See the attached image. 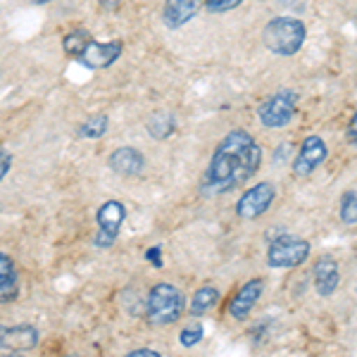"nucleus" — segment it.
Here are the masks:
<instances>
[{"mask_svg":"<svg viewBox=\"0 0 357 357\" xmlns=\"http://www.w3.org/2000/svg\"><path fill=\"white\" fill-rule=\"evenodd\" d=\"M243 0H205L207 10L215 15H222V13H229V10H236Z\"/></svg>","mask_w":357,"mask_h":357,"instance_id":"nucleus-22","label":"nucleus"},{"mask_svg":"<svg viewBox=\"0 0 357 357\" xmlns=\"http://www.w3.org/2000/svg\"><path fill=\"white\" fill-rule=\"evenodd\" d=\"M20 296V276L13 257L0 252V303H13Z\"/></svg>","mask_w":357,"mask_h":357,"instance_id":"nucleus-15","label":"nucleus"},{"mask_svg":"<svg viewBox=\"0 0 357 357\" xmlns=\"http://www.w3.org/2000/svg\"><path fill=\"white\" fill-rule=\"evenodd\" d=\"M33 5H45V3H50V0H31Z\"/></svg>","mask_w":357,"mask_h":357,"instance_id":"nucleus-28","label":"nucleus"},{"mask_svg":"<svg viewBox=\"0 0 357 357\" xmlns=\"http://www.w3.org/2000/svg\"><path fill=\"white\" fill-rule=\"evenodd\" d=\"M345 134H348V141L353 143V146H357V112L353 114V117H350L348 131H345Z\"/></svg>","mask_w":357,"mask_h":357,"instance_id":"nucleus-24","label":"nucleus"},{"mask_svg":"<svg viewBox=\"0 0 357 357\" xmlns=\"http://www.w3.org/2000/svg\"><path fill=\"white\" fill-rule=\"evenodd\" d=\"M146 260L151 264H155V267H162V260H160V245H155L146 252Z\"/></svg>","mask_w":357,"mask_h":357,"instance_id":"nucleus-25","label":"nucleus"},{"mask_svg":"<svg viewBox=\"0 0 357 357\" xmlns=\"http://www.w3.org/2000/svg\"><path fill=\"white\" fill-rule=\"evenodd\" d=\"M41 341V333L31 324L20 326H0V350L8 353H24V350H33Z\"/></svg>","mask_w":357,"mask_h":357,"instance_id":"nucleus-9","label":"nucleus"},{"mask_svg":"<svg viewBox=\"0 0 357 357\" xmlns=\"http://www.w3.org/2000/svg\"><path fill=\"white\" fill-rule=\"evenodd\" d=\"M341 222L348 224V227H355L357 224V191H345L341 195Z\"/></svg>","mask_w":357,"mask_h":357,"instance_id":"nucleus-20","label":"nucleus"},{"mask_svg":"<svg viewBox=\"0 0 357 357\" xmlns=\"http://www.w3.org/2000/svg\"><path fill=\"white\" fill-rule=\"evenodd\" d=\"M186 310V298L183 293L172 284H158L153 286L151 296L146 303V317L155 326H167L181 319Z\"/></svg>","mask_w":357,"mask_h":357,"instance_id":"nucleus-3","label":"nucleus"},{"mask_svg":"<svg viewBox=\"0 0 357 357\" xmlns=\"http://www.w3.org/2000/svg\"><path fill=\"white\" fill-rule=\"evenodd\" d=\"M93 38H91V33L86 31V29H74V31H69L65 38H62V48H65L67 55H82L84 48L89 45Z\"/></svg>","mask_w":357,"mask_h":357,"instance_id":"nucleus-17","label":"nucleus"},{"mask_svg":"<svg viewBox=\"0 0 357 357\" xmlns=\"http://www.w3.org/2000/svg\"><path fill=\"white\" fill-rule=\"evenodd\" d=\"M10 165H13V155L5 151V148H0V181H3L5 174L10 172Z\"/></svg>","mask_w":357,"mask_h":357,"instance_id":"nucleus-23","label":"nucleus"},{"mask_svg":"<svg viewBox=\"0 0 357 357\" xmlns=\"http://www.w3.org/2000/svg\"><path fill=\"white\" fill-rule=\"evenodd\" d=\"M124 217H126V210L119 200H107V203H102L96 215L98 236L93 238V243L98 248L114 245V241H117V236H119V229H122Z\"/></svg>","mask_w":357,"mask_h":357,"instance_id":"nucleus-7","label":"nucleus"},{"mask_svg":"<svg viewBox=\"0 0 357 357\" xmlns=\"http://www.w3.org/2000/svg\"><path fill=\"white\" fill-rule=\"evenodd\" d=\"M314 289L321 298H329L336 293L341 284V272H338V262L333 257H321L314 264Z\"/></svg>","mask_w":357,"mask_h":357,"instance_id":"nucleus-12","label":"nucleus"},{"mask_svg":"<svg viewBox=\"0 0 357 357\" xmlns=\"http://www.w3.org/2000/svg\"><path fill=\"white\" fill-rule=\"evenodd\" d=\"M281 3H296V0H281Z\"/></svg>","mask_w":357,"mask_h":357,"instance_id":"nucleus-29","label":"nucleus"},{"mask_svg":"<svg viewBox=\"0 0 357 357\" xmlns=\"http://www.w3.org/2000/svg\"><path fill=\"white\" fill-rule=\"evenodd\" d=\"M119 55H122V41H110V43L91 41L77 60L84 62L89 69H105L114 65V60H117Z\"/></svg>","mask_w":357,"mask_h":357,"instance_id":"nucleus-11","label":"nucleus"},{"mask_svg":"<svg viewBox=\"0 0 357 357\" xmlns=\"http://www.w3.org/2000/svg\"><path fill=\"white\" fill-rule=\"evenodd\" d=\"M262 38L267 50H272L274 55L291 57L303 48L305 38H307V29H305V22L296 20V17H274L264 26Z\"/></svg>","mask_w":357,"mask_h":357,"instance_id":"nucleus-2","label":"nucleus"},{"mask_svg":"<svg viewBox=\"0 0 357 357\" xmlns=\"http://www.w3.org/2000/svg\"><path fill=\"white\" fill-rule=\"evenodd\" d=\"M203 324H198V321H193L191 326H186V329L181 331V336H178V341H181L183 348H193V345H198L203 341Z\"/></svg>","mask_w":357,"mask_h":357,"instance_id":"nucleus-21","label":"nucleus"},{"mask_svg":"<svg viewBox=\"0 0 357 357\" xmlns=\"http://www.w3.org/2000/svg\"><path fill=\"white\" fill-rule=\"evenodd\" d=\"M198 5L200 0H167L165 3V24L169 29H178L186 22H191L198 15Z\"/></svg>","mask_w":357,"mask_h":357,"instance_id":"nucleus-14","label":"nucleus"},{"mask_svg":"<svg viewBox=\"0 0 357 357\" xmlns=\"http://www.w3.org/2000/svg\"><path fill=\"white\" fill-rule=\"evenodd\" d=\"M296 91H279L267 102H262L260 110H257V117H260V122L267 129H284L293 119V114H296Z\"/></svg>","mask_w":357,"mask_h":357,"instance_id":"nucleus-5","label":"nucleus"},{"mask_svg":"<svg viewBox=\"0 0 357 357\" xmlns=\"http://www.w3.org/2000/svg\"><path fill=\"white\" fill-rule=\"evenodd\" d=\"M143 165H146V160H143L141 151L129 148V146L117 148V151L110 155V167L122 176H138L143 172Z\"/></svg>","mask_w":357,"mask_h":357,"instance_id":"nucleus-13","label":"nucleus"},{"mask_svg":"<svg viewBox=\"0 0 357 357\" xmlns=\"http://www.w3.org/2000/svg\"><path fill=\"white\" fill-rule=\"evenodd\" d=\"M262 165V148L243 129H234L220 141L212 153L203 178L205 195H222L234 191L257 174Z\"/></svg>","mask_w":357,"mask_h":357,"instance_id":"nucleus-1","label":"nucleus"},{"mask_svg":"<svg viewBox=\"0 0 357 357\" xmlns=\"http://www.w3.org/2000/svg\"><path fill=\"white\" fill-rule=\"evenodd\" d=\"M174 117L172 114H155L151 119V124H148V131H151L153 138H158V141H165V138H169L174 134Z\"/></svg>","mask_w":357,"mask_h":357,"instance_id":"nucleus-18","label":"nucleus"},{"mask_svg":"<svg viewBox=\"0 0 357 357\" xmlns=\"http://www.w3.org/2000/svg\"><path fill=\"white\" fill-rule=\"evenodd\" d=\"M264 293V279H250L248 284H243L238 289V293L231 298V303H229V314L234 317V319H248V314L252 312V307L257 305V301L262 298Z\"/></svg>","mask_w":357,"mask_h":357,"instance_id":"nucleus-10","label":"nucleus"},{"mask_svg":"<svg viewBox=\"0 0 357 357\" xmlns=\"http://www.w3.org/2000/svg\"><path fill=\"white\" fill-rule=\"evenodd\" d=\"M274 195H276V188L272 181H260L255 186H250L248 191L241 195V200L236 203V215L241 220H257L260 215L272 207L274 203Z\"/></svg>","mask_w":357,"mask_h":357,"instance_id":"nucleus-6","label":"nucleus"},{"mask_svg":"<svg viewBox=\"0 0 357 357\" xmlns=\"http://www.w3.org/2000/svg\"><path fill=\"white\" fill-rule=\"evenodd\" d=\"M310 241L301 238V236H276V238L269 241L267 248V264L274 269H293L301 267V264L310 257Z\"/></svg>","mask_w":357,"mask_h":357,"instance_id":"nucleus-4","label":"nucleus"},{"mask_svg":"<svg viewBox=\"0 0 357 357\" xmlns=\"http://www.w3.org/2000/svg\"><path fill=\"white\" fill-rule=\"evenodd\" d=\"M129 357H162L158 350H151V348H138V350H131Z\"/></svg>","mask_w":357,"mask_h":357,"instance_id":"nucleus-26","label":"nucleus"},{"mask_svg":"<svg viewBox=\"0 0 357 357\" xmlns=\"http://www.w3.org/2000/svg\"><path fill=\"white\" fill-rule=\"evenodd\" d=\"M326 158H329V148H326L324 138L307 136L303 141V146H301V151H298L296 160H293V174H296V176H310L312 172H317L321 165H324Z\"/></svg>","mask_w":357,"mask_h":357,"instance_id":"nucleus-8","label":"nucleus"},{"mask_svg":"<svg viewBox=\"0 0 357 357\" xmlns=\"http://www.w3.org/2000/svg\"><path fill=\"white\" fill-rule=\"evenodd\" d=\"M98 3H100V8H102V10H117L122 0H98Z\"/></svg>","mask_w":357,"mask_h":357,"instance_id":"nucleus-27","label":"nucleus"},{"mask_svg":"<svg viewBox=\"0 0 357 357\" xmlns=\"http://www.w3.org/2000/svg\"><path fill=\"white\" fill-rule=\"evenodd\" d=\"M107 124H110L107 114H96V117L86 119V122L79 126V136H84V138H100V136H105Z\"/></svg>","mask_w":357,"mask_h":357,"instance_id":"nucleus-19","label":"nucleus"},{"mask_svg":"<svg viewBox=\"0 0 357 357\" xmlns=\"http://www.w3.org/2000/svg\"><path fill=\"white\" fill-rule=\"evenodd\" d=\"M217 301H220V291H217L215 286H203V289L195 291L191 298V314L200 317V314L210 312L217 305Z\"/></svg>","mask_w":357,"mask_h":357,"instance_id":"nucleus-16","label":"nucleus"}]
</instances>
